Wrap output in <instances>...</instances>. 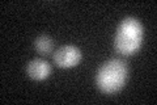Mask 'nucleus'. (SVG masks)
Returning <instances> with one entry per match:
<instances>
[{
    "mask_svg": "<svg viewBox=\"0 0 157 105\" xmlns=\"http://www.w3.org/2000/svg\"><path fill=\"white\" fill-rule=\"evenodd\" d=\"M127 64L121 59H110L105 62L97 72V87L104 93H115L123 88L127 80Z\"/></svg>",
    "mask_w": 157,
    "mask_h": 105,
    "instance_id": "obj_1",
    "label": "nucleus"
},
{
    "mask_svg": "<svg viewBox=\"0 0 157 105\" xmlns=\"http://www.w3.org/2000/svg\"><path fill=\"white\" fill-rule=\"evenodd\" d=\"M143 26L134 17H127L121 22L115 36V50L122 55H131L141 46Z\"/></svg>",
    "mask_w": 157,
    "mask_h": 105,
    "instance_id": "obj_2",
    "label": "nucleus"
},
{
    "mask_svg": "<svg viewBox=\"0 0 157 105\" xmlns=\"http://www.w3.org/2000/svg\"><path fill=\"white\" fill-rule=\"evenodd\" d=\"M80 59H81L80 50L76 46H72V45L62 46L54 53V62L56 63V66L63 68L76 66L80 62Z\"/></svg>",
    "mask_w": 157,
    "mask_h": 105,
    "instance_id": "obj_3",
    "label": "nucleus"
},
{
    "mask_svg": "<svg viewBox=\"0 0 157 105\" xmlns=\"http://www.w3.org/2000/svg\"><path fill=\"white\" fill-rule=\"evenodd\" d=\"M51 72V67L43 59H33L28 64V74L34 80H45Z\"/></svg>",
    "mask_w": 157,
    "mask_h": 105,
    "instance_id": "obj_4",
    "label": "nucleus"
},
{
    "mask_svg": "<svg viewBox=\"0 0 157 105\" xmlns=\"http://www.w3.org/2000/svg\"><path fill=\"white\" fill-rule=\"evenodd\" d=\"M34 46H36L37 51L39 54L47 55V54H50L52 51L54 42L48 36H39L38 38H36V41H34Z\"/></svg>",
    "mask_w": 157,
    "mask_h": 105,
    "instance_id": "obj_5",
    "label": "nucleus"
}]
</instances>
